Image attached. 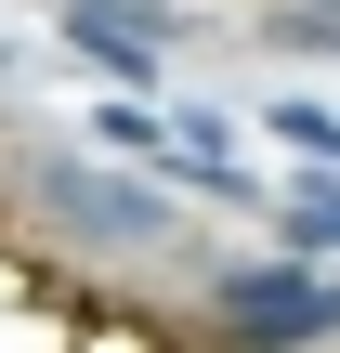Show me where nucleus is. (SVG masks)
<instances>
[{
    "label": "nucleus",
    "instance_id": "nucleus-1",
    "mask_svg": "<svg viewBox=\"0 0 340 353\" xmlns=\"http://www.w3.org/2000/svg\"><path fill=\"white\" fill-rule=\"evenodd\" d=\"M39 210H52L66 236H92V249H183L170 196H144V183H105V170H79V157H39Z\"/></svg>",
    "mask_w": 340,
    "mask_h": 353
},
{
    "label": "nucleus",
    "instance_id": "nucleus-2",
    "mask_svg": "<svg viewBox=\"0 0 340 353\" xmlns=\"http://www.w3.org/2000/svg\"><path fill=\"white\" fill-rule=\"evenodd\" d=\"M223 327L236 341H340V288L275 262V275H223Z\"/></svg>",
    "mask_w": 340,
    "mask_h": 353
},
{
    "label": "nucleus",
    "instance_id": "nucleus-3",
    "mask_svg": "<svg viewBox=\"0 0 340 353\" xmlns=\"http://www.w3.org/2000/svg\"><path fill=\"white\" fill-rule=\"evenodd\" d=\"M66 39H79L92 65H118V79H157L170 39H183V13H170V0H66Z\"/></svg>",
    "mask_w": 340,
    "mask_h": 353
},
{
    "label": "nucleus",
    "instance_id": "nucleus-4",
    "mask_svg": "<svg viewBox=\"0 0 340 353\" xmlns=\"http://www.w3.org/2000/svg\"><path fill=\"white\" fill-rule=\"evenodd\" d=\"M275 210H288L301 249H340V183H301V196H275Z\"/></svg>",
    "mask_w": 340,
    "mask_h": 353
},
{
    "label": "nucleus",
    "instance_id": "nucleus-5",
    "mask_svg": "<svg viewBox=\"0 0 340 353\" xmlns=\"http://www.w3.org/2000/svg\"><path fill=\"white\" fill-rule=\"evenodd\" d=\"M275 144H301V157L340 170V118H328V105H275Z\"/></svg>",
    "mask_w": 340,
    "mask_h": 353
},
{
    "label": "nucleus",
    "instance_id": "nucleus-6",
    "mask_svg": "<svg viewBox=\"0 0 340 353\" xmlns=\"http://www.w3.org/2000/svg\"><path fill=\"white\" fill-rule=\"evenodd\" d=\"M0 65H13V39H0Z\"/></svg>",
    "mask_w": 340,
    "mask_h": 353
}]
</instances>
